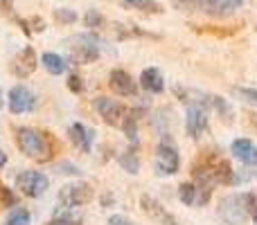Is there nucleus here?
Wrapping results in <instances>:
<instances>
[{
    "instance_id": "25",
    "label": "nucleus",
    "mask_w": 257,
    "mask_h": 225,
    "mask_svg": "<svg viewBox=\"0 0 257 225\" xmlns=\"http://www.w3.org/2000/svg\"><path fill=\"white\" fill-rule=\"evenodd\" d=\"M7 225H30V214L25 212V209L16 207L12 214H9L7 218Z\"/></svg>"
},
{
    "instance_id": "8",
    "label": "nucleus",
    "mask_w": 257,
    "mask_h": 225,
    "mask_svg": "<svg viewBox=\"0 0 257 225\" xmlns=\"http://www.w3.org/2000/svg\"><path fill=\"white\" fill-rule=\"evenodd\" d=\"M36 66H39V63H36V52L32 48H23L21 52L12 59L9 70H12V75L18 77V79H27V77L36 70Z\"/></svg>"
},
{
    "instance_id": "15",
    "label": "nucleus",
    "mask_w": 257,
    "mask_h": 225,
    "mask_svg": "<svg viewBox=\"0 0 257 225\" xmlns=\"http://www.w3.org/2000/svg\"><path fill=\"white\" fill-rule=\"evenodd\" d=\"M70 140L81 153H90V149H93V133H90L81 122H77L70 126Z\"/></svg>"
},
{
    "instance_id": "24",
    "label": "nucleus",
    "mask_w": 257,
    "mask_h": 225,
    "mask_svg": "<svg viewBox=\"0 0 257 225\" xmlns=\"http://www.w3.org/2000/svg\"><path fill=\"white\" fill-rule=\"evenodd\" d=\"M84 23H86L88 30H99V27L104 25V16L99 12H95V9H88L86 16H84Z\"/></svg>"
},
{
    "instance_id": "6",
    "label": "nucleus",
    "mask_w": 257,
    "mask_h": 225,
    "mask_svg": "<svg viewBox=\"0 0 257 225\" xmlns=\"http://www.w3.org/2000/svg\"><path fill=\"white\" fill-rule=\"evenodd\" d=\"M48 178L41 171H23L21 176L16 178V187L27 196V198H39V196L45 194L48 189Z\"/></svg>"
},
{
    "instance_id": "14",
    "label": "nucleus",
    "mask_w": 257,
    "mask_h": 225,
    "mask_svg": "<svg viewBox=\"0 0 257 225\" xmlns=\"http://www.w3.org/2000/svg\"><path fill=\"white\" fill-rule=\"evenodd\" d=\"M230 151H232V155H235L239 162H244V164H257V146L250 140H246V137H239V140L232 142Z\"/></svg>"
},
{
    "instance_id": "23",
    "label": "nucleus",
    "mask_w": 257,
    "mask_h": 225,
    "mask_svg": "<svg viewBox=\"0 0 257 225\" xmlns=\"http://www.w3.org/2000/svg\"><path fill=\"white\" fill-rule=\"evenodd\" d=\"M120 167L124 169L126 173H138V171H140V160H138L136 151L128 149L126 153L120 155Z\"/></svg>"
},
{
    "instance_id": "19",
    "label": "nucleus",
    "mask_w": 257,
    "mask_h": 225,
    "mask_svg": "<svg viewBox=\"0 0 257 225\" xmlns=\"http://www.w3.org/2000/svg\"><path fill=\"white\" fill-rule=\"evenodd\" d=\"M0 14H3V16H7V18H12V21L16 23V25L21 27V30L25 32L27 36L32 34V30H30V23H27V21H23V18H18V16H16V12H14V3H12V0H0Z\"/></svg>"
},
{
    "instance_id": "35",
    "label": "nucleus",
    "mask_w": 257,
    "mask_h": 225,
    "mask_svg": "<svg viewBox=\"0 0 257 225\" xmlns=\"http://www.w3.org/2000/svg\"><path fill=\"white\" fill-rule=\"evenodd\" d=\"M241 3H244V0H241Z\"/></svg>"
},
{
    "instance_id": "16",
    "label": "nucleus",
    "mask_w": 257,
    "mask_h": 225,
    "mask_svg": "<svg viewBox=\"0 0 257 225\" xmlns=\"http://www.w3.org/2000/svg\"><path fill=\"white\" fill-rule=\"evenodd\" d=\"M140 86L149 93H163L165 90V81H163V75H160L158 68H145L140 75Z\"/></svg>"
},
{
    "instance_id": "30",
    "label": "nucleus",
    "mask_w": 257,
    "mask_h": 225,
    "mask_svg": "<svg viewBox=\"0 0 257 225\" xmlns=\"http://www.w3.org/2000/svg\"><path fill=\"white\" fill-rule=\"evenodd\" d=\"M108 225H131V223H128L124 216H111L108 218Z\"/></svg>"
},
{
    "instance_id": "7",
    "label": "nucleus",
    "mask_w": 257,
    "mask_h": 225,
    "mask_svg": "<svg viewBox=\"0 0 257 225\" xmlns=\"http://www.w3.org/2000/svg\"><path fill=\"white\" fill-rule=\"evenodd\" d=\"M59 198L66 207H79V205H86L93 200V187L88 182H75V185L63 187Z\"/></svg>"
},
{
    "instance_id": "11",
    "label": "nucleus",
    "mask_w": 257,
    "mask_h": 225,
    "mask_svg": "<svg viewBox=\"0 0 257 225\" xmlns=\"http://www.w3.org/2000/svg\"><path fill=\"white\" fill-rule=\"evenodd\" d=\"M34 108V95L32 90H27L25 86H14L9 90V111L14 115H23Z\"/></svg>"
},
{
    "instance_id": "4",
    "label": "nucleus",
    "mask_w": 257,
    "mask_h": 225,
    "mask_svg": "<svg viewBox=\"0 0 257 225\" xmlns=\"http://www.w3.org/2000/svg\"><path fill=\"white\" fill-rule=\"evenodd\" d=\"M154 167L158 176H174V173H178V169H181V155H178V151L169 142H160L156 146Z\"/></svg>"
},
{
    "instance_id": "17",
    "label": "nucleus",
    "mask_w": 257,
    "mask_h": 225,
    "mask_svg": "<svg viewBox=\"0 0 257 225\" xmlns=\"http://www.w3.org/2000/svg\"><path fill=\"white\" fill-rule=\"evenodd\" d=\"M99 57V50L95 45H75L72 50V61L75 63H95Z\"/></svg>"
},
{
    "instance_id": "18",
    "label": "nucleus",
    "mask_w": 257,
    "mask_h": 225,
    "mask_svg": "<svg viewBox=\"0 0 257 225\" xmlns=\"http://www.w3.org/2000/svg\"><path fill=\"white\" fill-rule=\"evenodd\" d=\"M43 66H45V70H48L50 75H54V77L63 75V72L68 70V63L54 52H45L43 54Z\"/></svg>"
},
{
    "instance_id": "34",
    "label": "nucleus",
    "mask_w": 257,
    "mask_h": 225,
    "mask_svg": "<svg viewBox=\"0 0 257 225\" xmlns=\"http://www.w3.org/2000/svg\"><path fill=\"white\" fill-rule=\"evenodd\" d=\"M5 106V99H3V90H0V108Z\"/></svg>"
},
{
    "instance_id": "20",
    "label": "nucleus",
    "mask_w": 257,
    "mask_h": 225,
    "mask_svg": "<svg viewBox=\"0 0 257 225\" xmlns=\"http://www.w3.org/2000/svg\"><path fill=\"white\" fill-rule=\"evenodd\" d=\"M178 198H181L183 205H196V200H199V185L196 182H183L178 187Z\"/></svg>"
},
{
    "instance_id": "32",
    "label": "nucleus",
    "mask_w": 257,
    "mask_h": 225,
    "mask_svg": "<svg viewBox=\"0 0 257 225\" xmlns=\"http://www.w3.org/2000/svg\"><path fill=\"white\" fill-rule=\"evenodd\" d=\"M5 164H7V153H5V151H0V169H3Z\"/></svg>"
},
{
    "instance_id": "2",
    "label": "nucleus",
    "mask_w": 257,
    "mask_h": 225,
    "mask_svg": "<svg viewBox=\"0 0 257 225\" xmlns=\"http://www.w3.org/2000/svg\"><path fill=\"white\" fill-rule=\"evenodd\" d=\"M16 144L21 153H25L32 160H50L52 158V144H50V135L41 133L36 128L21 126L16 128Z\"/></svg>"
},
{
    "instance_id": "33",
    "label": "nucleus",
    "mask_w": 257,
    "mask_h": 225,
    "mask_svg": "<svg viewBox=\"0 0 257 225\" xmlns=\"http://www.w3.org/2000/svg\"><path fill=\"white\" fill-rule=\"evenodd\" d=\"M250 122H253V126L257 128V113H253V115H250Z\"/></svg>"
},
{
    "instance_id": "28",
    "label": "nucleus",
    "mask_w": 257,
    "mask_h": 225,
    "mask_svg": "<svg viewBox=\"0 0 257 225\" xmlns=\"http://www.w3.org/2000/svg\"><path fill=\"white\" fill-rule=\"evenodd\" d=\"M68 88H70L72 93H81V90H84V84H81V79L77 75H72L70 79H68Z\"/></svg>"
},
{
    "instance_id": "13",
    "label": "nucleus",
    "mask_w": 257,
    "mask_h": 225,
    "mask_svg": "<svg viewBox=\"0 0 257 225\" xmlns=\"http://www.w3.org/2000/svg\"><path fill=\"white\" fill-rule=\"evenodd\" d=\"M140 207H142V212H145L147 216H151L154 221H160L163 225H178L176 218H174L172 214H169L167 209L158 203V200L151 198V196H142V198H140Z\"/></svg>"
},
{
    "instance_id": "21",
    "label": "nucleus",
    "mask_w": 257,
    "mask_h": 225,
    "mask_svg": "<svg viewBox=\"0 0 257 225\" xmlns=\"http://www.w3.org/2000/svg\"><path fill=\"white\" fill-rule=\"evenodd\" d=\"M124 7L128 9H138V12H145V14H160L163 7H160L156 0H122Z\"/></svg>"
},
{
    "instance_id": "9",
    "label": "nucleus",
    "mask_w": 257,
    "mask_h": 225,
    "mask_svg": "<svg viewBox=\"0 0 257 225\" xmlns=\"http://www.w3.org/2000/svg\"><path fill=\"white\" fill-rule=\"evenodd\" d=\"M95 108L99 111V115L104 117V122H106L108 126H117V124L122 122V117H124V113H126V108L122 106L120 102L108 99V97H97L95 99Z\"/></svg>"
},
{
    "instance_id": "12",
    "label": "nucleus",
    "mask_w": 257,
    "mask_h": 225,
    "mask_svg": "<svg viewBox=\"0 0 257 225\" xmlns=\"http://www.w3.org/2000/svg\"><path fill=\"white\" fill-rule=\"evenodd\" d=\"M108 86L113 93H117L120 97H136L138 95V86L133 81V77L124 70H113L108 77Z\"/></svg>"
},
{
    "instance_id": "26",
    "label": "nucleus",
    "mask_w": 257,
    "mask_h": 225,
    "mask_svg": "<svg viewBox=\"0 0 257 225\" xmlns=\"http://www.w3.org/2000/svg\"><path fill=\"white\" fill-rule=\"evenodd\" d=\"M54 18H57L59 23H66V25H72V23L77 21V14L72 12V9H57V12H54Z\"/></svg>"
},
{
    "instance_id": "31",
    "label": "nucleus",
    "mask_w": 257,
    "mask_h": 225,
    "mask_svg": "<svg viewBox=\"0 0 257 225\" xmlns=\"http://www.w3.org/2000/svg\"><path fill=\"white\" fill-rule=\"evenodd\" d=\"M48 225H79V223L70 221V218H54V221H50Z\"/></svg>"
},
{
    "instance_id": "27",
    "label": "nucleus",
    "mask_w": 257,
    "mask_h": 225,
    "mask_svg": "<svg viewBox=\"0 0 257 225\" xmlns=\"http://www.w3.org/2000/svg\"><path fill=\"white\" fill-rule=\"evenodd\" d=\"M237 95H239L241 99H246V102L257 104V90H253V88H239L237 90Z\"/></svg>"
},
{
    "instance_id": "5",
    "label": "nucleus",
    "mask_w": 257,
    "mask_h": 225,
    "mask_svg": "<svg viewBox=\"0 0 257 225\" xmlns=\"http://www.w3.org/2000/svg\"><path fill=\"white\" fill-rule=\"evenodd\" d=\"M185 131L192 140H199L208 131V104H190L185 115Z\"/></svg>"
},
{
    "instance_id": "3",
    "label": "nucleus",
    "mask_w": 257,
    "mask_h": 225,
    "mask_svg": "<svg viewBox=\"0 0 257 225\" xmlns=\"http://www.w3.org/2000/svg\"><path fill=\"white\" fill-rule=\"evenodd\" d=\"M257 205V198L253 194H237V196H228V198L221 200V207H219V214L221 218H226L228 223L237 225L241 223L248 214H253Z\"/></svg>"
},
{
    "instance_id": "1",
    "label": "nucleus",
    "mask_w": 257,
    "mask_h": 225,
    "mask_svg": "<svg viewBox=\"0 0 257 225\" xmlns=\"http://www.w3.org/2000/svg\"><path fill=\"white\" fill-rule=\"evenodd\" d=\"M192 176L194 182L205 185L212 189L214 185H230L232 182V167L228 164V160H223L217 153H208L205 151L192 167Z\"/></svg>"
},
{
    "instance_id": "22",
    "label": "nucleus",
    "mask_w": 257,
    "mask_h": 225,
    "mask_svg": "<svg viewBox=\"0 0 257 225\" xmlns=\"http://www.w3.org/2000/svg\"><path fill=\"white\" fill-rule=\"evenodd\" d=\"M120 126H122V131H124V135L128 137L131 142H136V133H138V117H136V113L133 111H126L124 113V117H122V122H120Z\"/></svg>"
},
{
    "instance_id": "10",
    "label": "nucleus",
    "mask_w": 257,
    "mask_h": 225,
    "mask_svg": "<svg viewBox=\"0 0 257 225\" xmlns=\"http://www.w3.org/2000/svg\"><path fill=\"white\" fill-rule=\"evenodd\" d=\"M241 0H196V12L210 14V16H230L235 9H239Z\"/></svg>"
},
{
    "instance_id": "29",
    "label": "nucleus",
    "mask_w": 257,
    "mask_h": 225,
    "mask_svg": "<svg viewBox=\"0 0 257 225\" xmlns=\"http://www.w3.org/2000/svg\"><path fill=\"white\" fill-rule=\"evenodd\" d=\"M0 191H3V205H14V194H12V191L5 189V187Z\"/></svg>"
}]
</instances>
